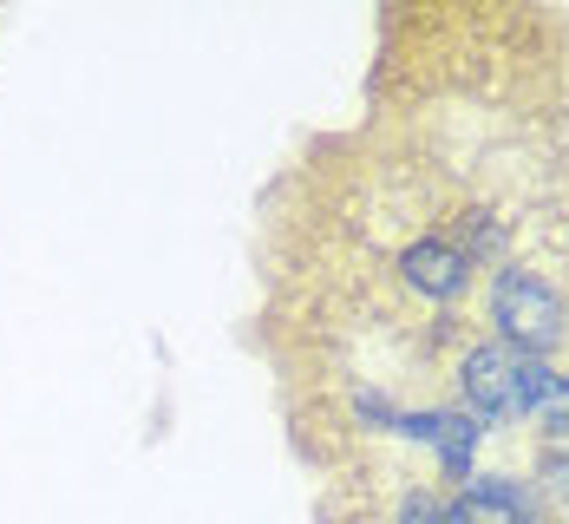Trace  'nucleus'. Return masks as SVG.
I'll use <instances>...</instances> for the list:
<instances>
[{
  "mask_svg": "<svg viewBox=\"0 0 569 524\" xmlns=\"http://www.w3.org/2000/svg\"><path fill=\"white\" fill-rule=\"evenodd\" d=\"M530 426L543 446H569V374H557L550 360H523V380H517V419Z\"/></svg>",
  "mask_w": 569,
  "mask_h": 524,
  "instance_id": "nucleus-6",
  "label": "nucleus"
},
{
  "mask_svg": "<svg viewBox=\"0 0 569 524\" xmlns=\"http://www.w3.org/2000/svg\"><path fill=\"white\" fill-rule=\"evenodd\" d=\"M452 498L465 524H543L537 492L511 472H471L465 485H452Z\"/></svg>",
  "mask_w": 569,
  "mask_h": 524,
  "instance_id": "nucleus-5",
  "label": "nucleus"
},
{
  "mask_svg": "<svg viewBox=\"0 0 569 524\" xmlns=\"http://www.w3.org/2000/svg\"><path fill=\"white\" fill-rule=\"evenodd\" d=\"M543 518H563L569 524V446H543L537 453V478H530Z\"/></svg>",
  "mask_w": 569,
  "mask_h": 524,
  "instance_id": "nucleus-7",
  "label": "nucleus"
},
{
  "mask_svg": "<svg viewBox=\"0 0 569 524\" xmlns=\"http://www.w3.org/2000/svg\"><path fill=\"white\" fill-rule=\"evenodd\" d=\"M399 439H419V446H432L439 453V472L465 485L471 478V459H478V446H485V426L471 419V413L458 407H432V413H399L393 419Z\"/></svg>",
  "mask_w": 569,
  "mask_h": 524,
  "instance_id": "nucleus-4",
  "label": "nucleus"
},
{
  "mask_svg": "<svg viewBox=\"0 0 569 524\" xmlns=\"http://www.w3.org/2000/svg\"><path fill=\"white\" fill-rule=\"evenodd\" d=\"M393 269L419 301H458V295L471 289V269H478V263H471L446 230H419L393 256Z\"/></svg>",
  "mask_w": 569,
  "mask_h": 524,
  "instance_id": "nucleus-3",
  "label": "nucleus"
},
{
  "mask_svg": "<svg viewBox=\"0 0 569 524\" xmlns=\"http://www.w3.org/2000/svg\"><path fill=\"white\" fill-rule=\"evenodd\" d=\"M485 315H491L498 342H511L517 354L550 360L557 348H569V295L557 289L543 269H530V263L491 269V283H485Z\"/></svg>",
  "mask_w": 569,
  "mask_h": 524,
  "instance_id": "nucleus-1",
  "label": "nucleus"
},
{
  "mask_svg": "<svg viewBox=\"0 0 569 524\" xmlns=\"http://www.w3.org/2000/svg\"><path fill=\"white\" fill-rule=\"evenodd\" d=\"M523 360H530V354H517L511 342H498V335L478 342V348H465V360H458V413H471L485 433H491V426H511Z\"/></svg>",
  "mask_w": 569,
  "mask_h": 524,
  "instance_id": "nucleus-2",
  "label": "nucleus"
},
{
  "mask_svg": "<svg viewBox=\"0 0 569 524\" xmlns=\"http://www.w3.org/2000/svg\"><path fill=\"white\" fill-rule=\"evenodd\" d=\"M393 524H465V518H458V498L446 485H412V492L399 498Z\"/></svg>",
  "mask_w": 569,
  "mask_h": 524,
  "instance_id": "nucleus-8",
  "label": "nucleus"
}]
</instances>
